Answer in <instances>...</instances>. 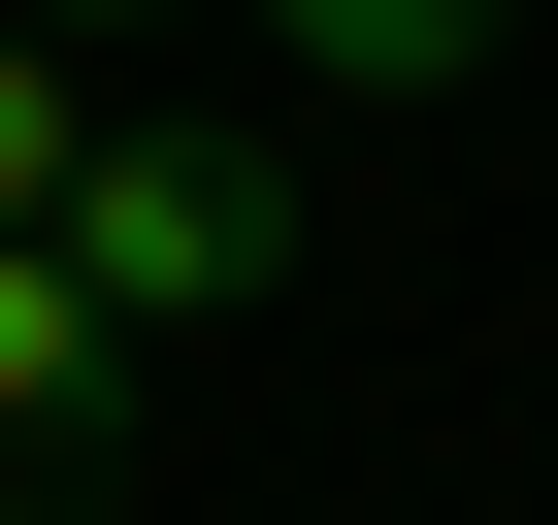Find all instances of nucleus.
Wrapping results in <instances>:
<instances>
[{
    "instance_id": "nucleus-1",
    "label": "nucleus",
    "mask_w": 558,
    "mask_h": 525,
    "mask_svg": "<svg viewBox=\"0 0 558 525\" xmlns=\"http://www.w3.org/2000/svg\"><path fill=\"white\" fill-rule=\"evenodd\" d=\"M263 262H296V164H263V132H99L66 164V296L99 329H230Z\"/></svg>"
},
{
    "instance_id": "nucleus-2",
    "label": "nucleus",
    "mask_w": 558,
    "mask_h": 525,
    "mask_svg": "<svg viewBox=\"0 0 558 525\" xmlns=\"http://www.w3.org/2000/svg\"><path fill=\"white\" fill-rule=\"evenodd\" d=\"M0 525H132V329L66 296V230H0Z\"/></svg>"
},
{
    "instance_id": "nucleus-3",
    "label": "nucleus",
    "mask_w": 558,
    "mask_h": 525,
    "mask_svg": "<svg viewBox=\"0 0 558 525\" xmlns=\"http://www.w3.org/2000/svg\"><path fill=\"white\" fill-rule=\"evenodd\" d=\"M263 34H296L329 99H460V66H493V0H263Z\"/></svg>"
},
{
    "instance_id": "nucleus-4",
    "label": "nucleus",
    "mask_w": 558,
    "mask_h": 525,
    "mask_svg": "<svg viewBox=\"0 0 558 525\" xmlns=\"http://www.w3.org/2000/svg\"><path fill=\"white\" fill-rule=\"evenodd\" d=\"M66 164H99V99H66V34H0V230H66Z\"/></svg>"
},
{
    "instance_id": "nucleus-5",
    "label": "nucleus",
    "mask_w": 558,
    "mask_h": 525,
    "mask_svg": "<svg viewBox=\"0 0 558 525\" xmlns=\"http://www.w3.org/2000/svg\"><path fill=\"white\" fill-rule=\"evenodd\" d=\"M0 34H132V0H0Z\"/></svg>"
}]
</instances>
